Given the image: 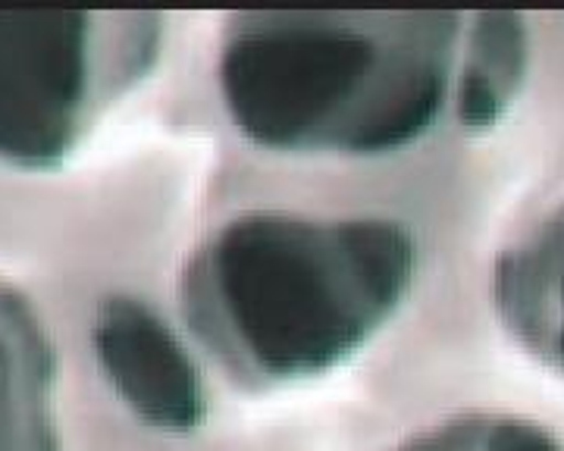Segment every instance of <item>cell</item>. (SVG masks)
I'll return each instance as SVG.
<instances>
[{
  "mask_svg": "<svg viewBox=\"0 0 564 451\" xmlns=\"http://www.w3.org/2000/svg\"><path fill=\"white\" fill-rule=\"evenodd\" d=\"M417 239L389 217L248 210L204 235L180 273L182 323L245 392L343 367L404 308Z\"/></svg>",
  "mask_w": 564,
  "mask_h": 451,
  "instance_id": "6da1fadb",
  "label": "cell"
},
{
  "mask_svg": "<svg viewBox=\"0 0 564 451\" xmlns=\"http://www.w3.org/2000/svg\"><path fill=\"white\" fill-rule=\"evenodd\" d=\"M462 13L251 10L220 35L217 82L236 132L292 157H389L452 107Z\"/></svg>",
  "mask_w": 564,
  "mask_h": 451,
  "instance_id": "7a4b0ae2",
  "label": "cell"
},
{
  "mask_svg": "<svg viewBox=\"0 0 564 451\" xmlns=\"http://www.w3.org/2000/svg\"><path fill=\"white\" fill-rule=\"evenodd\" d=\"M161 13L0 10V161L61 169L161 63Z\"/></svg>",
  "mask_w": 564,
  "mask_h": 451,
  "instance_id": "3957f363",
  "label": "cell"
},
{
  "mask_svg": "<svg viewBox=\"0 0 564 451\" xmlns=\"http://www.w3.org/2000/svg\"><path fill=\"white\" fill-rule=\"evenodd\" d=\"M91 349L110 389L144 427L166 436L202 430V367L148 301L122 292L101 298L91 317Z\"/></svg>",
  "mask_w": 564,
  "mask_h": 451,
  "instance_id": "277c9868",
  "label": "cell"
},
{
  "mask_svg": "<svg viewBox=\"0 0 564 451\" xmlns=\"http://www.w3.org/2000/svg\"><path fill=\"white\" fill-rule=\"evenodd\" d=\"M492 308L505 332L564 380V198L496 257Z\"/></svg>",
  "mask_w": 564,
  "mask_h": 451,
  "instance_id": "5b68a950",
  "label": "cell"
},
{
  "mask_svg": "<svg viewBox=\"0 0 564 451\" xmlns=\"http://www.w3.org/2000/svg\"><path fill=\"white\" fill-rule=\"evenodd\" d=\"M57 351L35 305L0 283V451H61Z\"/></svg>",
  "mask_w": 564,
  "mask_h": 451,
  "instance_id": "8992f818",
  "label": "cell"
},
{
  "mask_svg": "<svg viewBox=\"0 0 564 451\" xmlns=\"http://www.w3.org/2000/svg\"><path fill=\"white\" fill-rule=\"evenodd\" d=\"M464 25L452 117L464 135H486L508 117L530 73V32L521 13H477Z\"/></svg>",
  "mask_w": 564,
  "mask_h": 451,
  "instance_id": "52a82bcc",
  "label": "cell"
},
{
  "mask_svg": "<svg viewBox=\"0 0 564 451\" xmlns=\"http://www.w3.org/2000/svg\"><path fill=\"white\" fill-rule=\"evenodd\" d=\"M392 451H564V442L543 424L514 414L467 410L408 436Z\"/></svg>",
  "mask_w": 564,
  "mask_h": 451,
  "instance_id": "ba28073f",
  "label": "cell"
}]
</instances>
